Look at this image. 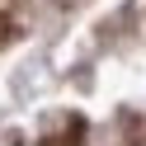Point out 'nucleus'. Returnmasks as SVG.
<instances>
[{"instance_id": "nucleus-1", "label": "nucleus", "mask_w": 146, "mask_h": 146, "mask_svg": "<svg viewBox=\"0 0 146 146\" xmlns=\"http://www.w3.org/2000/svg\"><path fill=\"white\" fill-rule=\"evenodd\" d=\"M42 146H80V141H76V137H47Z\"/></svg>"}]
</instances>
